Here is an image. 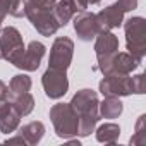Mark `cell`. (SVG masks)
Here are the masks:
<instances>
[{
    "label": "cell",
    "instance_id": "6da1fadb",
    "mask_svg": "<svg viewBox=\"0 0 146 146\" xmlns=\"http://www.w3.org/2000/svg\"><path fill=\"white\" fill-rule=\"evenodd\" d=\"M69 105L72 107V110H74L78 113V117H79V132H78V136L86 137L91 132H95V127H96V124L100 120L98 93L90 90V88L79 90L74 96H72Z\"/></svg>",
    "mask_w": 146,
    "mask_h": 146
},
{
    "label": "cell",
    "instance_id": "7a4b0ae2",
    "mask_svg": "<svg viewBox=\"0 0 146 146\" xmlns=\"http://www.w3.org/2000/svg\"><path fill=\"white\" fill-rule=\"evenodd\" d=\"M50 120L55 134L62 139H70L79 132V117L69 103H57L50 108Z\"/></svg>",
    "mask_w": 146,
    "mask_h": 146
},
{
    "label": "cell",
    "instance_id": "3957f363",
    "mask_svg": "<svg viewBox=\"0 0 146 146\" xmlns=\"http://www.w3.org/2000/svg\"><path fill=\"white\" fill-rule=\"evenodd\" d=\"M124 24L125 31V46L127 53H131L134 58L143 62V57L146 55V21L141 16L127 19Z\"/></svg>",
    "mask_w": 146,
    "mask_h": 146
},
{
    "label": "cell",
    "instance_id": "277c9868",
    "mask_svg": "<svg viewBox=\"0 0 146 146\" xmlns=\"http://www.w3.org/2000/svg\"><path fill=\"white\" fill-rule=\"evenodd\" d=\"M24 50L26 46L17 28L7 26L0 29V55L4 60H7L12 65H17Z\"/></svg>",
    "mask_w": 146,
    "mask_h": 146
},
{
    "label": "cell",
    "instance_id": "5b68a950",
    "mask_svg": "<svg viewBox=\"0 0 146 146\" xmlns=\"http://www.w3.org/2000/svg\"><path fill=\"white\" fill-rule=\"evenodd\" d=\"M26 17L41 36H53L60 28L55 21L52 7H38L26 2Z\"/></svg>",
    "mask_w": 146,
    "mask_h": 146
},
{
    "label": "cell",
    "instance_id": "8992f818",
    "mask_svg": "<svg viewBox=\"0 0 146 146\" xmlns=\"http://www.w3.org/2000/svg\"><path fill=\"white\" fill-rule=\"evenodd\" d=\"M72 55H74V41L67 36H58L55 38L52 48H50V57H48V67L58 69V70H67Z\"/></svg>",
    "mask_w": 146,
    "mask_h": 146
},
{
    "label": "cell",
    "instance_id": "52a82bcc",
    "mask_svg": "<svg viewBox=\"0 0 146 146\" xmlns=\"http://www.w3.org/2000/svg\"><path fill=\"white\" fill-rule=\"evenodd\" d=\"M115 52H119V38L112 31H100L95 38V53H96L98 69L102 70V74H105L108 62Z\"/></svg>",
    "mask_w": 146,
    "mask_h": 146
},
{
    "label": "cell",
    "instance_id": "ba28073f",
    "mask_svg": "<svg viewBox=\"0 0 146 146\" xmlns=\"http://www.w3.org/2000/svg\"><path fill=\"white\" fill-rule=\"evenodd\" d=\"M41 84L45 90V95L52 100L62 98L69 91V79H67V70H58L53 67H48L41 78Z\"/></svg>",
    "mask_w": 146,
    "mask_h": 146
},
{
    "label": "cell",
    "instance_id": "9c48e42d",
    "mask_svg": "<svg viewBox=\"0 0 146 146\" xmlns=\"http://www.w3.org/2000/svg\"><path fill=\"white\" fill-rule=\"evenodd\" d=\"M98 90L103 96H129L132 95V78L129 74H105Z\"/></svg>",
    "mask_w": 146,
    "mask_h": 146
},
{
    "label": "cell",
    "instance_id": "30bf717a",
    "mask_svg": "<svg viewBox=\"0 0 146 146\" xmlns=\"http://www.w3.org/2000/svg\"><path fill=\"white\" fill-rule=\"evenodd\" d=\"M74 31H76V35L81 41L95 40L96 35L102 31V28L98 24V19H96V14L88 12V11L78 12L76 17H74Z\"/></svg>",
    "mask_w": 146,
    "mask_h": 146
},
{
    "label": "cell",
    "instance_id": "8fae6325",
    "mask_svg": "<svg viewBox=\"0 0 146 146\" xmlns=\"http://www.w3.org/2000/svg\"><path fill=\"white\" fill-rule=\"evenodd\" d=\"M45 52H46V46L41 41H31L26 46V50H24V53H23V57H21V60L16 67L23 69V70H28V72L36 70L41 64V58L45 57Z\"/></svg>",
    "mask_w": 146,
    "mask_h": 146
},
{
    "label": "cell",
    "instance_id": "7c38bea8",
    "mask_svg": "<svg viewBox=\"0 0 146 146\" xmlns=\"http://www.w3.org/2000/svg\"><path fill=\"white\" fill-rule=\"evenodd\" d=\"M141 64V60L134 58L131 53L127 52H115L113 57L108 62V67L105 70V74H131L134 69H137ZM103 74V76H105Z\"/></svg>",
    "mask_w": 146,
    "mask_h": 146
},
{
    "label": "cell",
    "instance_id": "4fadbf2b",
    "mask_svg": "<svg viewBox=\"0 0 146 146\" xmlns=\"http://www.w3.org/2000/svg\"><path fill=\"white\" fill-rule=\"evenodd\" d=\"M124 14H125V12H124L117 4L102 9V11L96 14V19H98V24H100L102 31H112V29L122 26V23H124Z\"/></svg>",
    "mask_w": 146,
    "mask_h": 146
},
{
    "label": "cell",
    "instance_id": "5bb4252c",
    "mask_svg": "<svg viewBox=\"0 0 146 146\" xmlns=\"http://www.w3.org/2000/svg\"><path fill=\"white\" fill-rule=\"evenodd\" d=\"M98 112L102 119H117L124 112V105L119 96H105L98 105Z\"/></svg>",
    "mask_w": 146,
    "mask_h": 146
},
{
    "label": "cell",
    "instance_id": "9a60e30c",
    "mask_svg": "<svg viewBox=\"0 0 146 146\" xmlns=\"http://www.w3.org/2000/svg\"><path fill=\"white\" fill-rule=\"evenodd\" d=\"M19 134L24 137L26 144L35 146V144H38V143L43 139V136H45V124L40 122V120L29 122V124H26V125H23V127L19 129Z\"/></svg>",
    "mask_w": 146,
    "mask_h": 146
},
{
    "label": "cell",
    "instance_id": "2e32d148",
    "mask_svg": "<svg viewBox=\"0 0 146 146\" xmlns=\"http://www.w3.org/2000/svg\"><path fill=\"white\" fill-rule=\"evenodd\" d=\"M9 100H11V105L12 108L21 115V117H26L33 112L35 108V98L29 91L26 93H19V95H9Z\"/></svg>",
    "mask_w": 146,
    "mask_h": 146
},
{
    "label": "cell",
    "instance_id": "e0dca14e",
    "mask_svg": "<svg viewBox=\"0 0 146 146\" xmlns=\"http://www.w3.org/2000/svg\"><path fill=\"white\" fill-rule=\"evenodd\" d=\"M52 11H53L55 21H57V24L60 28L65 26L76 14L74 7H72V4H70V0H57V2L53 4V7H52Z\"/></svg>",
    "mask_w": 146,
    "mask_h": 146
},
{
    "label": "cell",
    "instance_id": "ac0fdd59",
    "mask_svg": "<svg viewBox=\"0 0 146 146\" xmlns=\"http://www.w3.org/2000/svg\"><path fill=\"white\" fill-rule=\"evenodd\" d=\"M96 141L105 143V144H113L120 137V125L113 122H105L96 129Z\"/></svg>",
    "mask_w": 146,
    "mask_h": 146
},
{
    "label": "cell",
    "instance_id": "d6986e66",
    "mask_svg": "<svg viewBox=\"0 0 146 146\" xmlns=\"http://www.w3.org/2000/svg\"><path fill=\"white\" fill-rule=\"evenodd\" d=\"M19 124H21V115L14 108H11L0 115V132H4V134H11V132L17 131Z\"/></svg>",
    "mask_w": 146,
    "mask_h": 146
},
{
    "label": "cell",
    "instance_id": "ffe728a7",
    "mask_svg": "<svg viewBox=\"0 0 146 146\" xmlns=\"http://www.w3.org/2000/svg\"><path fill=\"white\" fill-rule=\"evenodd\" d=\"M31 84H33V81H31V78L28 76V74H17V76H14L12 79H11V83H9V95H19V93H26V91H29L31 90Z\"/></svg>",
    "mask_w": 146,
    "mask_h": 146
},
{
    "label": "cell",
    "instance_id": "44dd1931",
    "mask_svg": "<svg viewBox=\"0 0 146 146\" xmlns=\"http://www.w3.org/2000/svg\"><path fill=\"white\" fill-rule=\"evenodd\" d=\"M144 122H146V115H141L137 119V122H136V131H134V134L129 139L131 144H144L146 143V127H144Z\"/></svg>",
    "mask_w": 146,
    "mask_h": 146
},
{
    "label": "cell",
    "instance_id": "7402d4cb",
    "mask_svg": "<svg viewBox=\"0 0 146 146\" xmlns=\"http://www.w3.org/2000/svg\"><path fill=\"white\" fill-rule=\"evenodd\" d=\"M9 14L14 17H24L26 16V0H12Z\"/></svg>",
    "mask_w": 146,
    "mask_h": 146
},
{
    "label": "cell",
    "instance_id": "603a6c76",
    "mask_svg": "<svg viewBox=\"0 0 146 146\" xmlns=\"http://www.w3.org/2000/svg\"><path fill=\"white\" fill-rule=\"evenodd\" d=\"M131 78H132V95H143L144 90H146L144 74H136V76H131Z\"/></svg>",
    "mask_w": 146,
    "mask_h": 146
},
{
    "label": "cell",
    "instance_id": "cb8c5ba5",
    "mask_svg": "<svg viewBox=\"0 0 146 146\" xmlns=\"http://www.w3.org/2000/svg\"><path fill=\"white\" fill-rule=\"evenodd\" d=\"M124 12H131V11H134L136 7H137V0H117L115 2Z\"/></svg>",
    "mask_w": 146,
    "mask_h": 146
},
{
    "label": "cell",
    "instance_id": "d4e9b609",
    "mask_svg": "<svg viewBox=\"0 0 146 146\" xmlns=\"http://www.w3.org/2000/svg\"><path fill=\"white\" fill-rule=\"evenodd\" d=\"M11 4H12V0H0V24L7 17V14L11 11Z\"/></svg>",
    "mask_w": 146,
    "mask_h": 146
},
{
    "label": "cell",
    "instance_id": "484cf974",
    "mask_svg": "<svg viewBox=\"0 0 146 146\" xmlns=\"http://www.w3.org/2000/svg\"><path fill=\"white\" fill-rule=\"evenodd\" d=\"M70 4H72V7H74L76 14H78V12L86 11V9H88V5H90L88 0H70Z\"/></svg>",
    "mask_w": 146,
    "mask_h": 146
},
{
    "label": "cell",
    "instance_id": "4316f807",
    "mask_svg": "<svg viewBox=\"0 0 146 146\" xmlns=\"http://www.w3.org/2000/svg\"><path fill=\"white\" fill-rule=\"evenodd\" d=\"M5 143H7V144H26V141H24V137H23L21 134H17V136H14V137L5 139Z\"/></svg>",
    "mask_w": 146,
    "mask_h": 146
},
{
    "label": "cell",
    "instance_id": "83f0119b",
    "mask_svg": "<svg viewBox=\"0 0 146 146\" xmlns=\"http://www.w3.org/2000/svg\"><path fill=\"white\" fill-rule=\"evenodd\" d=\"M26 2L31 5H38V7H53V5H50L48 0H26Z\"/></svg>",
    "mask_w": 146,
    "mask_h": 146
},
{
    "label": "cell",
    "instance_id": "f1b7e54d",
    "mask_svg": "<svg viewBox=\"0 0 146 146\" xmlns=\"http://www.w3.org/2000/svg\"><path fill=\"white\" fill-rule=\"evenodd\" d=\"M5 91H9V88H7V84L0 79V93H5Z\"/></svg>",
    "mask_w": 146,
    "mask_h": 146
},
{
    "label": "cell",
    "instance_id": "f546056e",
    "mask_svg": "<svg viewBox=\"0 0 146 146\" xmlns=\"http://www.w3.org/2000/svg\"><path fill=\"white\" fill-rule=\"evenodd\" d=\"M88 2H90V4H100L102 0H88Z\"/></svg>",
    "mask_w": 146,
    "mask_h": 146
},
{
    "label": "cell",
    "instance_id": "4dcf8cb0",
    "mask_svg": "<svg viewBox=\"0 0 146 146\" xmlns=\"http://www.w3.org/2000/svg\"><path fill=\"white\" fill-rule=\"evenodd\" d=\"M48 2H50V5H53V4L57 2V0H48Z\"/></svg>",
    "mask_w": 146,
    "mask_h": 146
},
{
    "label": "cell",
    "instance_id": "1f68e13d",
    "mask_svg": "<svg viewBox=\"0 0 146 146\" xmlns=\"http://www.w3.org/2000/svg\"><path fill=\"white\" fill-rule=\"evenodd\" d=\"M0 26H2V24H0ZM0 29H2V28H0Z\"/></svg>",
    "mask_w": 146,
    "mask_h": 146
}]
</instances>
